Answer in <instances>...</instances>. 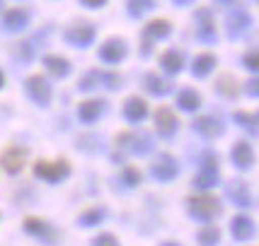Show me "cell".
I'll return each mask as SVG.
<instances>
[{
	"instance_id": "obj_1",
	"label": "cell",
	"mask_w": 259,
	"mask_h": 246,
	"mask_svg": "<svg viewBox=\"0 0 259 246\" xmlns=\"http://www.w3.org/2000/svg\"><path fill=\"white\" fill-rule=\"evenodd\" d=\"M187 210L194 220H201V222H211L213 217L223 213L221 208V201L213 198V196H194L187 201Z\"/></svg>"
},
{
	"instance_id": "obj_2",
	"label": "cell",
	"mask_w": 259,
	"mask_h": 246,
	"mask_svg": "<svg viewBox=\"0 0 259 246\" xmlns=\"http://www.w3.org/2000/svg\"><path fill=\"white\" fill-rule=\"evenodd\" d=\"M70 174V164H68L66 159H56V162H36L34 164V176H39V179L49 181V183H58V181H63Z\"/></svg>"
},
{
	"instance_id": "obj_3",
	"label": "cell",
	"mask_w": 259,
	"mask_h": 246,
	"mask_svg": "<svg viewBox=\"0 0 259 246\" xmlns=\"http://www.w3.org/2000/svg\"><path fill=\"white\" fill-rule=\"evenodd\" d=\"M218 183V155L206 152L201 157V171L194 176V186L196 189H211Z\"/></svg>"
},
{
	"instance_id": "obj_4",
	"label": "cell",
	"mask_w": 259,
	"mask_h": 246,
	"mask_svg": "<svg viewBox=\"0 0 259 246\" xmlns=\"http://www.w3.org/2000/svg\"><path fill=\"white\" fill-rule=\"evenodd\" d=\"M24 232L32 234L34 239H39V241H44V244H56L58 241L56 229L41 217H27L24 220Z\"/></svg>"
},
{
	"instance_id": "obj_5",
	"label": "cell",
	"mask_w": 259,
	"mask_h": 246,
	"mask_svg": "<svg viewBox=\"0 0 259 246\" xmlns=\"http://www.w3.org/2000/svg\"><path fill=\"white\" fill-rule=\"evenodd\" d=\"M24 87H27V94H29L39 106H46V104L51 101V85H49L46 78H41V75H32V78H27Z\"/></svg>"
},
{
	"instance_id": "obj_6",
	"label": "cell",
	"mask_w": 259,
	"mask_h": 246,
	"mask_svg": "<svg viewBox=\"0 0 259 246\" xmlns=\"http://www.w3.org/2000/svg\"><path fill=\"white\" fill-rule=\"evenodd\" d=\"M116 143H119V147L131 150L134 155H148L150 147H153V143H150V138L146 133H121L116 138Z\"/></svg>"
},
{
	"instance_id": "obj_7",
	"label": "cell",
	"mask_w": 259,
	"mask_h": 246,
	"mask_svg": "<svg viewBox=\"0 0 259 246\" xmlns=\"http://www.w3.org/2000/svg\"><path fill=\"white\" fill-rule=\"evenodd\" d=\"M24 159H27V150L12 145L0 155V164H3V169H5L8 174H17V171L24 167Z\"/></svg>"
},
{
	"instance_id": "obj_8",
	"label": "cell",
	"mask_w": 259,
	"mask_h": 246,
	"mask_svg": "<svg viewBox=\"0 0 259 246\" xmlns=\"http://www.w3.org/2000/svg\"><path fill=\"white\" fill-rule=\"evenodd\" d=\"M177 171H180V167H177L175 157H169V155L155 157V162H153V176L158 181H172L177 176Z\"/></svg>"
},
{
	"instance_id": "obj_9",
	"label": "cell",
	"mask_w": 259,
	"mask_h": 246,
	"mask_svg": "<svg viewBox=\"0 0 259 246\" xmlns=\"http://www.w3.org/2000/svg\"><path fill=\"white\" fill-rule=\"evenodd\" d=\"M196 36L201 41H206V44H213L215 39H218V34H215V20L211 17L208 10H199V15H196Z\"/></svg>"
},
{
	"instance_id": "obj_10",
	"label": "cell",
	"mask_w": 259,
	"mask_h": 246,
	"mask_svg": "<svg viewBox=\"0 0 259 246\" xmlns=\"http://www.w3.org/2000/svg\"><path fill=\"white\" fill-rule=\"evenodd\" d=\"M95 39V27L92 24H78V27H70L66 32V41L73 46H90Z\"/></svg>"
},
{
	"instance_id": "obj_11",
	"label": "cell",
	"mask_w": 259,
	"mask_h": 246,
	"mask_svg": "<svg viewBox=\"0 0 259 246\" xmlns=\"http://www.w3.org/2000/svg\"><path fill=\"white\" fill-rule=\"evenodd\" d=\"M228 198L235 203V205H240V208H247V205H252V196H249V189H247V183L242 179H235V181H230L228 183Z\"/></svg>"
},
{
	"instance_id": "obj_12",
	"label": "cell",
	"mask_w": 259,
	"mask_h": 246,
	"mask_svg": "<svg viewBox=\"0 0 259 246\" xmlns=\"http://www.w3.org/2000/svg\"><path fill=\"white\" fill-rule=\"evenodd\" d=\"M249 24H252V20H249V15L245 10L230 12V15H228V34H230V39L242 36V34L247 32Z\"/></svg>"
},
{
	"instance_id": "obj_13",
	"label": "cell",
	"mask_w": 259,
	"mask_h": 246,
	"mask_svg": "<svg viewBox=\"0 0 259 246\" xmlns=\"http://www.w3.org/2000/svg\"><path fill=\"white\" fill-rule=\"evenodd\" d=\"M27 22H29V12L22 10V8H12L3 15V27L8 32H20L27 27Z\"/></svg>"
},
{
	"instance_id": "obj_14",
	"label": "cell",
	"mask_w": 259,
	"mask_h": 246,
	"mask_svg": "<svg viewBox=\"0 0 259 246\" xmlns=\"http://www.w3.org/2000/svg\"><path fill=\"white\" fill-rule=\"evenodd\" d=\"M230 232H233V236L237 241H247V239L254 236V222L249 220L247 215H237L230 222Z\"/></svg>"
},
{
	"instance_id": "obj_15",
	"label": "cell",
	"mask_w": 259,
	"mask_h": 246,
	"mask_svg": "<svg viewBox=\"0 0 259 246\" xmlns=\"http://www.w3.org/2000/svg\"><path fill=\"white\" fill-rule=\"evenodd\" d=\"M124 56H126V46L121 39H109V41L100 48V58L104 63H119Z\"/></svg>"
},
{
	"instance_id": "obj_16",
	"label": "cell",
	"mask_w": 259,
	"mask_h": 246,
	"mask_svg": "<svg viewBox=\"0 0 259 246\" xmlns=\"http://www.w3.org/2000/svg\"><path fill=\"white\" fill-rule=\"evenodd\" d=\"M155 128H158V133H160V135L169 138V135L177 131V116L169 111L167 106L158 109V113H155Z\"/></svg>"
},
{
	"instance_id": "obj_17",
	"label": "cell",
	"mask_w": 259,
	"mask_h": 246,
	"mask_svg": "<svg viewBox=\"0 0 259 246\" xmlns=\"http://www.w3.org/2000/svg\"><path fill=\"white\" fill-rule=\"evenodd\" d=\"M124 116L131 123H141L148 116V104L143 99H138V97L126 99V104H124Z\"/></svg>"
},
{
	"instance_id": "obj_18",
	"label": "cell",
	"mask_w": 259,
	"mask_h": 246,
	"mask_svg": "<svg viewBox=\"0 0 259 246\" xmlns=\"http://www.w3.org/2000/svg\"><path fill=\"white\" fill-rule=\"evenodd\" d=\"M104 111V101L102 99H90V101H82L78 109V116L82 123H95Z\"/></svg>"
},
{
	"instance_id": "obj_19",
	"label": "cell",
	"mask_w": 259,
	"mask_h": 246,
	"mask_svg": "<svg viewBox=\"0 0 259 246\" xmlns=\"http://www.w3.org/2000/svg\"><path fill=\"white\" fill-rule=\"evenodd\" d=\"M233 162H235V167L240 169H249L252 167V162H254V152H252V147H249V143H245V140H240V143H235V147H233Z\"/></svg>"
},
{
	"instance_id": "obj_20",
	"label": "cell",
	"mask_w": 259,
	"mask_h": 246,
	"mask_svg": "<svg viewBox=\"0 0 259 246\" xmlns=\"http://www.w3.org/2000/svg\"><path fill=\"white\" fill-rule=\"evenodd\" d=\"M194 128L203 135V138H218V135H223V126L211 118V116H201V118H196L194 121Z\"/></svg>"
},
{
	"instance_id": "obj_21",
	"label": "cell",
	"mask_w": 259,
	"mask_h": 246,
	"mask_svg": "<svg viewBox=\"0 0 259 246\" xmlns=\"http://www.w3.org/2000/svg\"><path fill=\"white\" fill-rule=\"evenodd\" d=\"M44 66H46V70H49L54 78H66L68 73H70V63H68L66 58H61V56H46Z\"/></svg>"
},
{
	"instance_id": "obj_22",
	"label": "cell",
	"mask_w": 259,
	"mask_h": 246,
	"mask_svg": "<svg viewBox=\"0 0 259 246\" xmlns=\"http://www.w3.org/2000/svg\"><path fill=\"white\" fill-rule=\"evenodd\" d=\"M146 39L148 41H155V39H165L169 34V22H165V20H153V22L146 27Z\"/></svg>"
},
{
	"instance_id": "obj_23",
	"label": "cell",
	"mask_w": 259,
	"mask_h": 246,
	"mask_svg": "<svg viewBox=\"0 0 259 246\" xmlns=\"http://www.w3.org/2000/svg\"><path fill=\"white\" fill-rule=\"evenodd\" d=\"M177 104H180L184 111H194V109L201 106V97L194 90H182L180 94H177Z\"/></svg>"
},
{
	"instance_id": "obj_24",
	"label": "cell",
	"mask_w": 259,
	"mask_h": 246,
	"mask_svg": "<svg viewBox=\"0 0 259 246\" xmlns=\"http://www.w3.org/2000/svg\"><path fill=\"white\" fill-rule=\"evenodd\" d=\"M146 87H148V92H153V94H158V97H165V94L172 90V85H169L167 80L158 78L155 73H150L146 78Z\"/></svg>"
},
{
	"instance_id": "obj_25",
	"label": "cell",
	"mask_w": 259,
	"mask_h": 246,
	"mask_svg": "<svg viewBox=\"0 0 259 246\" xmlns=\"http://www.w3.org/2000/svg\"><path fill=\"white\" fill-rule=\"evenodd\" d=\"M160 63H162V68L167 70V73H180L182 70V63H184V56H182L180 51H167V53H162V58H160Z\"/></svg>"
},
{
	"instance_id": "obj_26",
	"label": "cell",
	"mask_w": 259,
	"mask_h": 246,
	"mask_svg": "<svg viewBox=\"0 0 259 246\" xmlns=\"http://www.w3.org/2000/svg\"><path fill=\"white\" fill-rule=\"evenodd\" d=\"M213 66H215V58L211 53H201V56H196V60H194V75L196 78H206L213 70Z\"/></svg>"
},
{
	"instance_id": "obj_27",
	"label": "cell",
	"mask_w": 259,
	"mask_h": 246,
	"mask_svg": "<svg viewBox=\"0 0 259 246\" xmlns=\"http://www.w3.org/2000/svg\"><path fill=\"white\" fill-rule=\"evenodd\" d=\"M104 208H92V210H88V213H82L78 217L80 227H95V224H100L102 220H104Z\"/></svg>"
},
{
	"instance_id": "obj_28",
	"label": "cell",
	"mask_w": 259,
	"mask_h": 246,
	"mask_svg": "<svg viewBox=\"0 0 259 246\" xmlns=\"http://www.w3.org/2000/svg\"><path fill=\"white\" fill-rule=\"evenodd\" d=\"M218 239H221L218 227H203L201 232H199V244L201 246H215L218 244Z\"/></svg>"
},
{
	"instance_id": "obj_29",
	"label": "cell",
	"mask_w": 259,
	"mask_h": 246,
	"mask_svg": "<svg viewBox=\"0 0 259 246\" xmlns=\"http://www.w3.org/2000/svg\"><path fill=\"white\" fill-rule=\"evenodd\" d=\"M235 121L242 126V128H247L249 133H254L257 135L259 131H257V118L252 116V113H245V111H235Z\"/></svg>"
},
{
	"instance_id": "obj_30",
	"label": "cell",
	"mask_w": 259,
	"mask_h": 246,
	"mask_svg": "<svg viewBox=\"0 0 259 246\" xmlns=\"http://www.w3.org/2000/svg\"><path fill=\"white\" fill-rule=\"evenodd\" d=\"M100 85V70H90V73H85L82 80H80V90H95Z\"/></svg>"
},
{
	"instance_id": "obj_31",
	"label": "cell",
	"mask_w": 259,
	"mask_h": 246,
	"mask_svg": "<svg viewBox=\"0 0 259 246\" xmlns=\"http://www.w3.org/2000/svg\"><path fill=\"white\" fill-rule=\"evenodd\" d=\"M153 8V0H128V12L138 17V15H143L146 10Z\"/></svg>"
},
{
	"instance_id": "obj_32",
	"label": "cell",
	"mask_w": 259,
	"mask_h": 246,
	"mask_svg": "<svg viewBox=\"0 0 259 246\" xmlns=\"http://www.w3.org/2000/svg\"><path fill=\"white\" fill-rule=\"evenodd\" d=\"M218 92H223L226 97H237V87H233V80L228 78V75H223V78L218 80Z\"/></svg>"
},
{
	"instance_id": "obj_33",
	"label": "cell",
	"mask_w": 259,
	"mask_h": 246,
	"mask_svg": "<svg viewBox=\"0 0 259 246\" xmlns=\"http://www.w3.org/2000/svg\"><path fill=\"white\" fill-rule=\"evenodd\" d=\"M121 179H124L126 186H138V183H141V171H138L136 167H126Z\"/></svg>"
},
{
	"instance_id": "obj_34",
	"label": "cell",
	"mask_w": 259,
	"mask_h": 246,
	"mask_svg": "<svg viewBox=\"0 0 259 246\" xmlns=\"http://www.w3.org/2000/svg\"><path fill=\"white\" fill-rule=\"evenodd\" d=\"M17 53H20V58H22V60H32V58H34L32 41H22V44H17Z\"/></svg>"
},
{
	"instance_id": "obj_35",
	"label": "cell",
	"mask_w": 259,
	"mask_h": 246,
	"mask_svg": "<svg viewBox=\"0 0 259 246\" xmlns=\"http://www.w3.org/2000/svg\"><path fill=\"white\" fill-rule=\"evenodd\" d=\"M92 246H119V241L114 234H100L92 239Z\"/></svg>"
},
{
	"instance_id": "obj_36",
	"label": "cell",
	"mask_w": 259,
	"mask_h": 246,
	"mask_svg": "<svg viewBox=\"0 0 259 246\" xmlns=\"http://www.w3.org/2000/svg\"><path fill=\"white\" fill-rule=\"evenodd\" d=\"M245 68H249V70H259V48L257 51H249L247 56H245Z\"/></svg>"
},
{
	"instance_id": "obj_37",
	"label": "cell",
	"mask_w": 259,
	"mask_h": 246,
	"mask_svg": "<svg viewBox=\"0 0 259 246\" xmlns=\"http://www.w3.org/2000/svg\"><path fill=\"white\" fill-rule=\"evenodd\" d=\"M245 90H247V94H252V97H259V78L257 80H249Z\"/></svg>"
},
{
	"instance_id": "obj_38",
	"label": "cell",
	"mask_w": 259,
	"mask_h": 246,
	"mask_svg": "<svg viewBox=\"0 0 259 246\" xmlns=\"http://www.w3.org/2000/svg\"><path fill=\"white\" fill-rule=\"evenodd\" d=\"M85 5H90V8H97V5H104L107 0H82Z\"/></svg>"
},
{
	"instance_id": "obj_39",
	"label": "cell",
	"mask_w": 259,
	"mask_h": 246,
	"mask_svg": "<svg viewBox=\"0 0 259 246\" xmlns=\"http://www.w3.org/2000/svg\"><path fill=\"white\" fill-rule=\"evenodd\" d=\"M177 5H189V3H194V0H175Z\"/></svg>"
},
{
	"instance_id": "obj_40",
	"label": "cell",
	"mask_w": 259,
	"mask_h": 246,
	"mask_svg": "<svg viewBox=\"0 0 259 246\" xmlns=\"http://www.w3.org/2000/svg\"><path fill=\"white\" fill-rule=\"evenodd\" d=\"M162 246H180V244H175V241H167V244H162Z\"/></svg>"
},
{
	"instance_id": "obj_41",
	"label": "cell",
	"mask_w": 259,
	"mask_h": 246,
	"mask_svg": "<svg viewBox=\"0 0 259 246\" xmlns=\"http://www.w3.org/2000/svg\"><path fill=\"white\" fill-rule=\"evenodd\" d=\"M3 82H5V78H3V73H0V87H3Z\"/></svg>"
},
{
	"instance_id": "obj_42",
	"label": "cell",
	"mask_w": 259,
	"mask_h": 246,
	"mask_svg": "<svg viewBox=\"0 0 259 246\" xmlns=\"http://www.w3.org/2000/svg\"><path fill=\"white\" fill-rule=\"evenodd\" d=\"M218 3H235V0H218Z\"/></svg>"
},
{
	"instance_id": "obj_43",
	"label": "cell",
	"mask_w": 259,
	"mask_h": 246,
	"mask_svg": "<svg viewBox=\"0 0 259 246\" xmlns=\"http://www.w3.org/2000/svg\"><path fill=\"white\" fill-rule=\"evenodd\" d=\"M257 121H259V116H257Z\"/></svg>"
}]
</instances>
